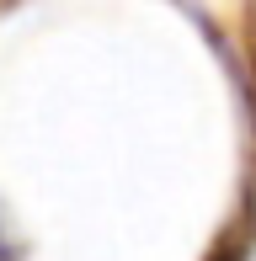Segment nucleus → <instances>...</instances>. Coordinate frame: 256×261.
I'll return each mask as SVG.
<instances>
[{"label":"nucleus","mask_w":256,"mask_h":261,"mask_svg":"<svg viewBox=\"0 0 256 261\" xmlns=\"http://www.w3.org/2000/svg\"><path fill=\"white\" fill-rule=\"evenodd\" d=\"M240 54H246V80H251V117H256V6L240 11Z\"/></svg>","instance_id":"nucleus-1"}]
</instances>
